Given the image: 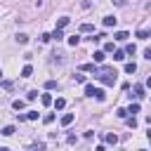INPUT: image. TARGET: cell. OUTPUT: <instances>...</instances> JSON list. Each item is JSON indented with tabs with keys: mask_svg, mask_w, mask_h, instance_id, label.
<instances>
[{
	"mask_svg": "<svg viewBox=\"0 0 151 151\" xmlns=\"http://www.w3.org/2000/svg\"><path fill=\"white\" fill-rule=\"evenodd\" d=\"M130 97H134V99H142V97H144V85H139V83H137V85L132 87V94H130Z\"/></svg>",
	"mask_w": 151,
	"mask_h": 151,
	"instance_id": "6da1fadb",
	"label": "cell"
},
{
	"mask_svg": "<svg viewBox=\"0 0 151 151\" xmlns=\"http://www.w3.org/2000/svg\"><path fill=\"white\" fill-rule=\"evenodd\" d=\"M73 118H76L73 113H64V116H61V127H68V125L73 123Z\"/></svg>",
	"mask_w": 151,
	"mask_h": 151,
	"instance_id": "7a4b0ae2",
	"label": "cell"
},
{
	"mask_svg": "<svg viewBox=\"0 0 151 151\" xmlns=\"http://www.w3.org/2000/svg\"><path fill=\"white\" fill-rule=\"evenodd\" d=\"M52 104H54L57 111H61V109L66 106V99H64V97H57V99H52Z\"/></svg>",
	"mask_w": 151,
	"mask_h": 151,
	"instance_id": "3957f363",
	"label": "cell"
},
{
	"mask_svg": "<svg viewBox=\"0 0 151 151\" xmlns=\"http://www.w3.org/2000/svg\"><path fill=\"white\" fill-rule=\"evenodd\" d=\"M92 97H94L97 101H104V99H106V92H104V90H99V87H94V94H92Z\"/></svg>",
	"mask_w": 151,
	"mask_h": 151,
	"instance_id": "277c9868",
	"label": "cell"
},
{
	"mask_svg": "<svg viewBox=\"0 0 151 151\" xmlns=\"http://www.w3.org/2000/svg\"><path fill=\"white\" fill-rule=\"evenodd\" d=\"M104 142H106V144H118V137H116L113 132H109V134H104Z\"/></svg>",
	"mask_w": 151,
	"mask_h": 151,
	"instance_id": "5b68a950",
	"label": "cell"
},
{
	"mask_svg": "<svg viewBox=\"0 0 151 151\" xmlns=\"http://www.w3.org/2000/svg\"><path fill=\"white\" fill-rule=\"evenodd\" d=\"M116 21H118L116 17H104V26H106V28H111V26H116Z\"/></svg>",
	"mask_w": 151,
	"mask_h": 151,
	"instance_id": "8992f818",
	"label": "cell"
},
{
	"mask_svg": "<svg viewBox=\"0 0 151 151\" xmlns=\"http://www.w3.org/2000/svg\"><path fill=\"white\" fill-rule=\"evenodd\" d=\"M14 132H17V130H14V125H5V127H2V134H5V137H12Z\"/></svg>",
	"mask_w": 151,
	"mask_h": 151,
	"instance_id": "52a82bcc",
	"label": "cell"
},
{
	"mask_svg": "<svg viewBox=\"0 0 151 151\" xmlns=\"http://www.w3.org/2000/svg\"><path fill=\"white\" fill-rule=\"evenodd\" d=\"M50 38H52V40H57V42H59V40H61V38H64V33H61V28H54V33H52V35H50Z\"/></svg>",
	"mask_w": 151,
	"mask_h": 151,
	"instance_id": "ba28073f",
	"label": "cell"
},
{
	"mask_svg": "<svg viewBox=\"0 0 151 151\" xmlns=\"http://www.w3.org/2000/svg\"><path fill=\"white\" fill-rule=\"evenodd\" d=\"M17 42H19V45H26V42H28V35H26V33H17Z\"/></svg>",
	"mask_w": 151,
	"mask_h": 151,
	"instance_id": "9c48e42d",
	"label": "cell"
},
{
	"mask_svg": "<svg viewBox=\"0 0 151 151\" xmlns=\"http://www.w3.org/2000/svg\"><path fill=\"white\" fill-rule=\"evenodd\" d=\"M113 59H116V61H123V59H125V50H116V52H113Z\"/></svg>",
	"mask_w": 151,
	"mask_h": 151,
	"instance_id": "30bf717a",
	"label": "cell"
},
{
	"mask_svg": "<svg viewBox=\"0 0 151 151\" xmlns=\"http://www.w3.org/2000/svg\"><path fill=\"white\" fill-rule=\"evenodd\" d=\"M92 57H94V61H97V64H101V61H104V57H106V54H104V52H101V50H97V52H94V54H92Z\"/></svg>",
	"mask_w": 151,
	"mask_h": 151,
	"instance_id": "8fae6325",
	"label": "cell"
},
{
	"mask_svg": "<svg viewBox=\"0 0 151 151\" xmlns=\"http://www.w3.org/2000/svg\"><path fill=\"white\" fill-rule=\"evenodd\" d=\"M80 71H90V73H97V66H94V64H83V66H80Z\"/></svg>",
	"mask_w": 151,
	"mask_h": 151,
	"instance_id": "7c38bea8",
	"label": "cell"
},
{
	"mask_svg": "<svg viewBox=\"0 0 151 151\" xmlns=\"http://www.w3.org/2000/svg\"><path fill=\"white\" fill-rule=\"evenodd\" d=\"M134 71H137V64L134 61H127L125 64V73H134Z\"/></svg>",
	"mask_w": 151,
	"mask_h": 151,
	"instance_id": "4fadbf2b",
	"label": "cell"
},
{
	"mask_svg": "<svg viewBox=\"0 0 151 151\" xmlns=\"http://www.w3.org/2000/svg\"><path fill=\"white\" fill-rule=\"evenodd\" d=\"M12 109H14V111H21V109H24V99H14V101H12Z\"/></svg>",
	"mask_w": 151,
	"mask_h": 151,
	"instance_id": "5bb4252c",
	"label": "cell"
},
{
	"mask_svg": "<svg viewBox=\"0 0 151 151\" xmlns=\"http://www.w3.org/2000/svg\"><path fill=\"white\" fill-rule=\"evenodd\" d=\"M127 38H130V35H127L125 31H118V33L113 35V40H127Z\"/></svg>",
	"mask_w": 151,
	"mask_h": 151,
	"instance_id": "9a60e30c",
	"label": "cell"
},
{
	"mask_svg": "<svg viewBox=\"0 0 151 151\" xmlns=\"http://www.w3.org/2000/svg\"><path fill=\"white\" fill-rule=\"evenodd\" d=\"M54 61L64 64V61H66V54H64V52H54Z\"/></svg>",
	"mask_w": 151,
	"mask_h": 151,
	"instance_id": "2e32d148",
	"label": "cell"
},
{
	"mask_svg": "<svg viewBox=\"0 0 151 151\" xmlns=\"http://www.w3.org/2000/svg\"><path fill=\"white\" fill-rule=\"evenodd\" d=\"M31 73H33V68H31V66H28V64H26V66H24V68H21V78H28V76H31Z\"/></svg>",
	"mask_w": 151,
	"mask_h": 151,
	"instance_id": "e0dca14e",
	"label": "cell"
},
{
	"mask_svg": "<svg viewBox=\"0 0 151 151\" xmlns=\"http://www.w3.org/2000/svg\"><path fill=\"white\" fill-rule=\"evenodd\" d=\"M149 35H151V33H149V31H144V28H142V31H137V38H139V40H146Z\"/></svg>",
	"mask_w": 151,
	"mask_h": 151,
	"instance_id": "ac0fdd59",
	"label": "cell"
},
{
	"mask_svg": "<svg viewBox=\"0 0 151 151\" xmlns=\"http://www.w3.org/2000/svg\"><path fill=\"white\" fill-rule=\"evenodd\" d=\"M40 101H42L45 106H50V104H52V94H42V97H40Z\"/></svg>",
	"mask_w": 151,
	"mask_h": 151,
	"instance_id": "d6986e66",
	"label": "cell"
},
{
	"mask_svg": "<svg viewBox=\"0 0 151 151\" xmlns=\"http://www.w3.org/2000/svg\"><path fill=\"white\" fill-rule=\"evenodd\" d=\"M66 24H68V17H61V19H59V21H57V28H64V26H66Z\"/></svg>",
	"mask_w": 151,
	"mask_h": 151,
	"instance_id": "ffe728a7",
	"label": "cell"
},
{
	"mask_svg": "<svg viewBox=\"0 0 151 151\" xmlns=\"http://www.w3.org/2000/svg\"><path fill=\"white\" fill-rule=\"evenodd\" d=\"M78 42H80V38H78V35H71V38H68V45H71V47H76Z\"/></svg>",
	"mask_w": 151,
	"mask_h": 151,
	"instance_id": "44dd1931",
	"label": "cell"
},
{
	"mask_svg": "<svg viewBox=\"0 0 151 151\" xmlns=\"http://www.w3.org/2000/svg\"><path fill=\"white\" fill-rule=\"evenodd\" d=\"M137 52V47H134V42H130L127 47H125V54H134Z\"/></svg>",
	"mask_w": 151,
	"mask_h": 151,
	"instance_id": "7402d4cb",
	"label": "cell"
},
{
	"mask_svg": "<svg viewBox=\"0 0 151 151\" xmlns=\"http://www.w3.org/2000/svg\"><path fill=\"white\" fill-rule=\"evenodd\" d=\"M85 94H87V97H92V94H94V85H90V83H87V85H85Z\"/></svg>",
	"mask_w": 151,
	"mask_h": 151,
	"instance_id": "603a6c76",
	"label": "cell"
},
{
	"mask_svg": "<svg viewBox=\"0 0 151 151\" xmlns=\"http://www.w3.org/2000/svg\"><path fill=\"white\" fill-rule=\"evenodd\" d=\"M127 113H132V116H134V113H139V104H130V109H127Z\"/></svg>",
	"mask_w": 151,
	"mask_h": 151,
	"instance_id": "cb8c5ba5",
	"label": "cell"
},
{
	"mask_svg": "<svg viewBox=\"0 0 151 151\" xmlns=\"http://www.w3.org/2000/svg\"><path fill=\"white\" fill-rule=\"evenodd\" d=\"M42 123H45V125H50V123H54V113H47V116L42 118Z\"/></svg>",
	"mask_w": 151,
	"mask_h": 151,
	"instance_id": "d4e9b609",
	"label": "cell"
},
{
	"mask_svg": "<svg viewBox=\"0 0 151 151\" xmlns=\"http://www.w3.org/2000/svg\"><path fill=\"white\" fill-rule=\"evenodd\" d=\"M125 123H127V125H130V127H137V120H134V116H130V118H127V116H125Z\"/></svg>",
	"mask_w": 151,
	"mask_h": 151,
	"instance_id": "484cf974",
	"label": "cell"
},
{
	"mask_svg": "<svg viewBox=\"0 0 151 151\" xmlns=\"http://www.w3.org/2000/svg\"><path fill=\"white\" fill-rule=\"evenodd\" d=\"M92 28H94V26H92V24H83V26H80V31H83V33H90V31H92Z\"/></svg>",
	"mask_w": 151,
	"mask_h": 151,
	"instance_id": "4316f807",
	"label": "cell"
},
{
	"mask_svg": "<svg viewBox=\"0 0 151 151\" xmlns=\"http://www.w3.org/2000/svg\"><path fill=\"white\" fill-rule=\"evenodd\" d=\"M54 87H57V80H47L45 83V90H54Z\"/></svg>",
	"mask_w": 151,
	"mask_h": 151,
	"instance_id": "83f0119b",
	"label": "cell"
},
{
	"mask_svg": "<svg viewBox=\"0 0 151 151\" xmlns=\"http://www.w3.org/2000/svg\"><path fill=\"white\" fill-rule=\"evenodd\" d=\"M116 116H118V118H125V116H127V109H118Z\"/></svg>",
	"mask_w": 151,
	"mask_h": 151,
	"instance_id": "f1b7e54d",
	"label": "cell"
},
{
	"mask_svg": "<svg viewBox=\"0 0 151 151\" xmlns=\"http://www.w3.org/2000/svg\"><path fill=\"white\" fill-rule=\"evenodd\" d=\"M26 118H28V120H35V118H38V111H28Z\"/></svg>",
	"mask_w": 151,
	"mask_h": 151,
	"instance_id": "f546056e",
	"label": "cell"
},
{
	"mask_svg": "<svg viewBox=\"0 0 151 151\" xmlns=\"http://www.w3.org/2000/svg\"><path fill=\"white\" fill-rule=\"evenodd\" d=\"M73 80H76V83H85V76H80V73H76V76H73Z\"/></svg>",
	"mask_w": 151,
	"mask_h": 151,
	"instance_id": "4dcf8cb0",
	"label": "cell"
},
{
	"mask_svg": "<svg viewBox=\"0 0 151 151\" xmlns=\"http://www.w3.org/2000/svg\"><path fill=\"white\" fill-rule=\"evenodd\" d=\"M35 97H38V92H35V90H31V92H28V97H26V99H28V101H33V99H35Z\"/></svg>",
	"mask_w": 151,
	"mask_h": 151,
	"instance_id": "1f68e13d",
	"label": "cell"
},
{
	"mask_svg": "<svg viewBox=\"0 0 151 151\" xmlns=\"http://www.w3.org/2000/svg\"><path fill=\"white\" fill-rule=\"evenodd\" d=\"M104 52H113V42H106L104 45Z\"/></svg>",
	"mask_w": 151,
	"mask_h": 151,
	"instance_id": "d6a6232c",
	"label": "cell"
},
{
	"mask_svg": "<svg viewBox=\"0 0 151 151\" xmlns=\"http://www.w3.org/2000/svg\"><path fill=\"white\" fill-rule=\"evenodd\" d=\"M2 87H5V90H12V87H14V85H12V83H9V80H2Z\"/></svg>",
	"mask_w": 151,
	"mask_h": 151,
	"instance_id": "836d02e7",
	"label": "cell"
},
{
	"mask_svg": "<svg viewBox=\"0 0 151 151\" xmlns=\"http://www.w3.org/2000/svg\"><path fill=\"white\" fill-rule=\"evenodd\" d=\"M144 57H146V59L151 61V47H146V50H144Z\"/></svg>",
	"mask_w": 151,
	"mask_h": 151,
	"instance_id": "e575fe53",
	"label": "cell"
},
{
	"mask_svg": "<svg viewBox=\"0 0 151 151\" xmlns=\"http://www.w3.org/2000/svg\"><path fill=\"white\" fill-rule=\"evenodd\" d=\"M146 85H149V87H151V76H149V78H146Z\"/></svg>",
	"mask_w": 151,
	"mask_h": 151,
	"instance_id": "d590c367",
	"label": "cell"
},
{
	"mask_svg": "<svg viewBox=\"0 0 151 151\" xmlns=\"http://www.w3.org/2000/svg\"><path fill=\"white\" fill-rule=\"evenodd\" d=\"M0 78H2V71H0Z\"/></svg>",
	"mask_w": 151,
	"mask_h": 151,
	"instance_id": "8d00e7d4",
	"label": "cell"
}]
</instances>
